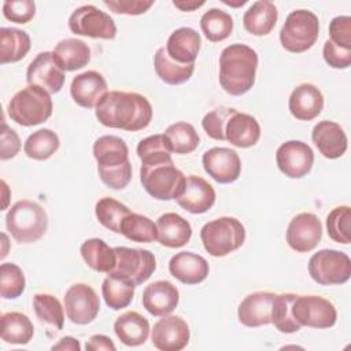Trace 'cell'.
<instances>
[{"label": "cell", "mask_w": 351, "mask_h": 351, "mask_svg": "<svg viewBox=\"0 0 351 351\" xmlns=\"http://www.w3.org/2000/svg\"><path fill=\"white\" fill-rule=\"evenodd\" d=\"M33 308L37 318L53 328L60 330L64 324V313L60 302L51 293H36L33 296Z\"/></svg>", "instance_id": "cell-43"}, {"label": "cell", "mask_w": 351, "mask_h": 351, "mask_svg": "<svg viewBox=\"0 0 351 351\" xmlns=\"http://www.w3.org/2000/svg\"><path fill=\"white\" fill-rule=\"evenodd\" d=\"M278 11L274 3L269 0H261L252 3V5L243 15L244 29L254 36L269 34L277 22Z\"/></svg>", "instance_id": "cell-30"}, {"label": "cell", "mask_w": 351, "mask_h": 351, "mask_svg": "<svg viewBox=\"0 0 351 351\" xmlns=\"http://www.w3.org/2000/svg\"><path fill=\"white\" fill-rule=\"evenodd\" d=\"M318 33V16L308 10H295L288 14L281 27L280 41L288 52L302 53L315 44Z\"/></svg>", "instance_id": "cell-7"}, {"label": "cell", "mask_w": 351, "mask_h": 351, "mask_svg": "<svg viewBox=\"0 0 351 351\" xmlns=\"http://www.w3.org/2000/svg\"><path fill=\"white\" fill-rule=\"evenodd\" d=\"M222 3L226 5H232V7H240V5H244L247 3V0H239L237 3H230L228 0H222Z\"/></svg>", "instance_id": "cell-56"}, {"label": "cell", "mask_w": 351, "mask_h": 351, "mask_svg": "<svg viewBox=\"0 0 351 351\" xmlns=\"http://www.w3.org/2000/svg\"><path fill=\"white\" fill-rule=\"evenodd\" d=\"M26 81L29 85H38L49 95L58 93L64 84V70L58 64L53 53L40 52L27 66Z\"/></svg>", "instance_id": "cell-17"}, {"label": "cell", "mask_w": 351, "mask_h": 351, "mask_svg": "<svg viewBox=\"0 0 351 351\" xmlns=\"http://www.w3.org/2000/svg\"><path fill=\"white\" fill-rule=\"evenodd\" d=\"M26 280L22 269L15 263L0 266V295L3 299H16L25 291Z\"/></svg>", "instance_id": "cell-45"}, {"label": "cell", "mask_w": 351, "mask_h": 351, "mask_svg": "<svg viewBox=\"0 0 351 351\" xmlns=\"http://www.w3.org/2000/svg\"><path fill=\"white\" fill-rule=\"evenodd\" d=\"M55 60L64 71H74L85 67L90 60V49L86 43L78 38H64L52 51Z\"/></svg>", "instance_id": "cell-31"}, {"label": "cell", "mask_w": 351, "mask_h": 351, "mask_svg": "<svg viewBox=\"0 0 351 351\" xmlns=\"http://www.w3.org/2000/svg\"><path fill=\"white\" fill-rule=\"evenodd\" d=\"M130 213L128 206L112 197H101L95 206L97 221L115 233H121V223Z\"/></svg>", "instance_id": "cell-44"}, {"label": "cell", "mask_w": 351, "mask_h": 351, "mask_svg": "<svg viewBox=\"0 0 351 351\" xmlns=\"http://www.w3.org/2000/svg\"><path fill=\"white\" fill-rule=\"evenodd\" d=\"M329 36L333 44L351 49V18L348 15L335 16L329 23Z\"/></svg>", "instance_id": "cell-49"}, {"label": "cell", "mask_w": 351, "mask_h": 351, "mask_svg": "<svg viewBox=\"0 0 351 351\" xmlns=\"http://www.w3.org/2000/svg\"><path fill=\"white\" fill-rule=\"evenodd\" d=\"M261 137V126L258 121L245 112L236 111L226 122L225 140L239 148L255 145Z\"/></svg>", "instance_id": "cell-28"}, {"label": "cell", "mask_w": 351, "mask_h": 351, "mask_svg": "<svg viewBox=\"0 0 351 351\" xmlns=\"http://www.w3.org/2000/svg\"><path fill=\"white\" fill-rule=\"evenodd\" d=\"M101 295L110 308L121 310L128 307L133 300L134 285L126 278L108 274L103 281Z\"/></svg>", "instance_id": "cell-36"}, {"label": "cell", "mask_w": 351, "mask_h": 351, "mask_svg": "<svg viewBox=\"0 0 351 351\" xmlns=\"http://www.w3.org/2000/svg\"><path fill=\"white\" fill-rule=\"evenodd\" d=\"M5 226L19 244H30L40 240L48 228L45 210L36 202L19 200L5 215Z\"/></svg>", "instance_id": "cell-4"}, {"label": "cell", "mask_w": 351, "mask_h": 351, "mask_svg": "<svg viewBox=\"0 0 351 351\" xmlns=\"http://www.w3.org/2000/svg\"><path fill=\"white\" fill-rule=\"evenodd\" d=\"M276 162L281 173L289 178H302L313 167L314 152L311 147L299 140L282 143L276 152Z\"/></svg>", "instance_id": "cell-15"}, {"label": "cell", "mask_w": 351, "mask_h": 351, "mask_svg": "<svg viewBox=\"0 0 351 351\" xmlns=\"http://www.w3.org/2000/svg\"><path fill=\"white\" fill-rule=\"evenodd\" d=\"M154 67L158 77L169 85H180L186 82L195 71V63L184 64L173 60L167 55L165 47L158 48V51L155 52Z\"/></svg>", "instance_id": "cell-34"}, {"label": "cell", "mask_w": 351, "mask_h": 351, "mask_svg": "<svg viewBox=\"0 0 351 351\" xmlns=\"http://www.w3.org/2000/svg\"><path fill=\"white\" fill-rule=\"evenodd\" d=\"M99 177L111 189H123L132 180L126 143L117 136H101L93 144Z\"/></svg>", "instance_id": "cell-3"}, {"label": "cell", "mask_w": 351, "mask_h": 351, "mask_svg": "<svg viewBox=\"0 0 351 351\" xmlns=\"http://www.w3.org/2000/svg\"><path fill=\"white\" fill-rule=\"evenodd\" d=\"M171 147V151L180 155L193 152L199 145V134L188 122H176L163 133Z\"/></svg>", "instance_id": "cell-42"}, {"label": "cell", "mask_w": 351, "mask_h": 351, "mask_svg": "<svg viewBox=\"0 0 351 351\" xmlns=\"http://www.w3.org/2000/svg\"><path fill=\"white\" fill-rule=\"evenodd\" d=\"M180 293L174 284L166 280L154 281L143 292V307L154 317L169 315L178 304Z\"/></svg>", "instance_id": "cell-21"}, {"label": "cell", "mask_w": 351, "mask_h": 351, "mask_svg": "<svg viewBox=\"0 0 351 351\" xmlns=\"http://www.w3.org/2000/svg\"><path fill=\"white\" fill-rule=\"evenodd\" d=\"M189 326L177 315H165L152 328V344L162 351H180L189 343Z\"/></svg>", "instance_id": "cell-18"}, {"label": "cell", "mask_w": 351, "mask_h": 351, "mask_svg": "<svg viewBox=\"0 0 351 351\" xmlns=\"http://www.w3.org/2000/svg\"><path fill=\"white\" fill-rule=\"evenodd\" d=\"M322 55L325 62L333 69H348L351 64V49L341 48L330 40L325 41Z\"/></svg>", "instance_id": "cell-51"}, {"label": "cell", "mask_w": 351, "mask_h": 351, "mask_svg": "<svg viewBox=\"0 0 351 351\" xmlns=\"http://www.w3.org/2000/svg\"><path fill=\"white\" fill-rule=\"evenodd\" d=\"M314 145L328 159H337L347 151L348 140L343 128L333 121L318 122L311 132Z\"/></svg>", "instance_id": "cell-22"}, {"label": "cell", "mask_w": 351, "mask_h": 351, "mask_svg": "<svg viewBox=\"0 0 351 351\" xmlns=\"http://www.w3.org/2000/svg\"><path fill=\"white\" fill-rule=\"evenodd\" d=\"M180 207L191 214H203L215 203V191L204 178L191 174L185 177L184 188L176 197Z\"/></svg>", "instance_id": "cell-19"}, {"label": "cell", "mask_w": 351, "mask_h": 351, "mask_svg": "<svg viewBox=\"0 0 351 351\" xmlns=\"http://www.w3.org/2000/svg\"><path fill=\"white\" fill-rule=\"evenodd\" d=\"M107 92V82L104 77L95 70H88L75 75L70 85V95L73 100L84 108L96 107Z\"/></svg>", "instance_id": "cell-23"}, {"label": "cell", "mask_w": 351, "mask_h": 351, "mask_svg": "<svg viewBox=\"0 0 351 351\" xmlns=\"http://www.w3.org/2000/svg\"><path fill=\"white\" fill-rule=\"evenodd\" d=\"M121 234L136 243H152L158 240V228L148 217L130 213L121 223Z\"/></svg>", "instance_id": "cell-41"}, {"label": "cell", "mask_w": 351, "mask_h": 351, "mask_svg": "<svg viewBox=\"0 0 351 351\" xmlns=\"http://www.w3.org/2000/svg\"><path fill=\"white\" fill-rule=\"evenodd\" d=\"M322 237V223L313 213H300L295 215L285 233L288 245L296 252L313 251Z\"/></svg>", "instance_id": "cell-14"}, {"label": "cell", "mask_w": 351, "mask_h": 351, "mask_svg": "<svg viewBox=\"0 0 351 351\" xmlns=\"http://www.w3.org/2000/svg\"><path fill=\"white\" fill-rule=\"evenodd\" d=\"M204 171L219 184L234 182L241 173V160L234 149L213 147L202 158Z\"/></svg>", "instance_id": "cell-16"}, {"label": "cell", "mask_w": 351, "mask_h": 351, "mask_svg": "<svg viewBox=\"0 0 351 351\" xmlns=\"http://www.w3.org/2000/svg\"><path fill=\"white\" fill-rule=\"evenodd\" d=\"M173 5L180 8L181 11H195L196 8L204 5V1H196V0H174Z\"/></svg>", "instance_id": "cell-55"}, {"label": "cell", "mask_w": 351, "mask_h": 351, "mask_svg": "<svg viewBox=\"0 0 351 351\" xmlns=\"http://www.w3.org/2000/svg\"><path fill=\"white\" fill-rule=\"evenodd\" d=\"M296 293H277L271 307V324L281 333H295L302 326L293 317V303Z\"/></svg>", "instance_id": "cell-38"}, {"label": "cell", "mask_w": 351, "mask_h": 351, "mask_svg": "<svg viewBox=\"0 0 351 351\" xmlns=\"http://www.w3.org/2000/svg\"><path fill=\"white\" fill-rule=\"evenodd\" d=\"M351 210L348 206L335 207L326 217V230L329 237L340 244H350Z\"/></svg>", "instance_id": "cell-46"}, {"label": "cell", "mask_w": 351, "mask_h": 351, "mask_svg": "<svg viewBox=\"0 0 351 351\" xmlns=\"http://www.w3.org/2000/svg\"><path fill=\"white\" fill-rule=\"evenodd\" d=\"M64 308L67 318L77 325L92 322L100 310V300L95 289L84 282L71 285L64 293Z\"/></svg>", "instance_id": "cell-13"}, {"label": "cell", "mask_w": 351, "mask_h": 351, "mask_svg": "<svg viewBox=\"0 0 351 351\" xmlns=\"http://www.w3.org/2000/svg\"><path fill=\"white\" fill-rule=\"evenodd\" d=\"M59 145V137L53 130L40 129L26 138L23 144V151L32 159L45 160L58 151Z\"/></svg>", "instance_id": "cell-39"}, {"label": "cell", "mask_w": 351, "mask_h": 351, "mask_svg": "<svg viewBox=\"0 0 351 351\" xmlns=\"http://www.w3.org/2000/svg\"><path fill=\"white\" fill-rule=\"evenodd\" d=\"M200 27L208 41L219 43L232 34L233 18L219 8H210L200 18Z\"/></svg>", "instance_id": "cell-37"}, {"label": "cell", "mask_w": 351, "mask_h": 351, "mask_svg": "<svg viewBox=\"0 0 351 351\" xmlns=\"http://www.w3.org/2000/svg\"><path fill=\"white\" fill-rule=\"evenodd\" d=\"M308 274L319 285L344 284L351 276V259L337 250H319L308 261Z\"/></svg>", "instance_id": "cell-9"}, {"label": "cell", "mask_w": 351, "mask_h": 351, "mask_svg": "<svg viewBox=\"0 0 351 351\" xmlns=\"http://www.w3.org/2000/svg\"><path fill=\"white\" fill-rule=\"evenodd\" d=\"M208 262L197 254L182 251L171 256L169 262V271L173 277L184 284H199L208 276Z\"/></svg>", "instance_id": "cell-25"}, {"label": "cell", "mask_w": 351, "mask_h": 351, "mask_svg": "<svg viewBox=\"0 0 351 351\" xmlns=\"http://www.w3.org/2000/svg\"><path fill=\"white\" fill-rule=\"evenodd\" d=\"M171 147L165 134H154L143 138L137 145L141 165H158L171 162Z\"/></svg>", "instance_id": "cell-40"}, {"label": "cell", "mask_w": 351, "mask_h": 351, "mask_svg": "<svg viewBox=\"0 0 351 351\" xmlns=\"http://www.w3.org/2000/svg\"><path fill=\"white\" fill-rule=\"evenodd\" d=\"M277 293L256 291L247 295L237 308L239 321L248 328H258L271 322V307Z\"/></svg>", "instance_id": "cell-20"}, {"label": "cell", "mask_w": 351, "mask_h": 351, "mask_svg": "<svg viewBox=\"0 0 351 351\" xmlns=\"http://www.w3.org/2000/svg\"><path fill=\"white\" fill-rule=\"evenodd\" d=\"M258 53L245 44H230L219 56V84L232 96L247 93L255 84Z\"/></svg>", "instance_id": "cell-2"}, {"label": "cell", "mask_w": 351, "mask_h": 351, "mask_svg": "<svg viewBox=\"0 0 351 351\" xmlns=\"http://www.w3.org/2000/svg\"><path fill=\"white\" fill-rule=\"evenodd\" d=\"M117 265L108 273L129 280L134 287L147 281L156 269V259L154 254L143 248L115 247Z\"/></svg>", "instance_id": "cell-10"}, {"label": "cell", "mask_w": 351, "mask_h": 351, "mask_svg": "<svg viewBox=\"0 0 351 351\" xmlns=\"http://www.w3.org/2000/svg\"><path fill=\"white\" fill-rule=\"evenodd\" d=\"M80 252L85 263L99 273H110L117 265V254L114 248L101 239L95 237L85 240L81 244Z\"/></svg>", "instance_id": "cell-32"}, {"label": "cell", "mask_w": 351, "mask_h": 351, "mask_svg": "<svg viewBox=\"0 0 351 351\" xmlns=\"http://www.w3.org/2000/svg\"><path fill=\"white\" fill-rule=\"evenodd\" d=\"M200 240L211 256L219 258L236 251L244 244L245 229L237 218L221 217L203 225Z\"/></svg>", "instance_id": "cell-6"}, {"label": "cell", "mask_w": 351, "mask_h": 351, "mask_svg": "<svg viewBox=\"0 0 351 351\" xmlns=\"http://www.w3.org/2000/svg\"><path fill=\"white\" fill-rule=\"evenodd\" d=\"M51 95L38 85H27L18 90L8 103L10 118L22 126H36L52 115Z\"/></svg>", "instance_id": "cell-5"}, {"label": "cell", "mask_w": 351, "mask_h": 351, "mask_svg": "<svg viewBox=\"0 0 351 351\" xmlns=\"http://www.w3.org/2000/svg\"><path fill=\"white\" fill-rule=\"evenodd\" d=\"M200 34L192 27L176 29L167 38L166 52L178 63H195L200 51Z\"/></svg>", "instance_id": "cell-27"}, {"label": "cell", "mask_w": 351, "mask_h": 351, "mask_svg": "<svg viewBox=\"0 0 351 351\" xmlns=\"http://www.w3.org/2000/svg\"><path fill=\"white\" fill-rule=\"evenodd\" d=\"M52 350H70V351H80L81 350V346H80V341L71 336H66V337H62L59 340V343L53 344L52 346Z\"/></svg>", "instance_id": "cell-54"}, {"label": "cell", "mask_w": 351, "mask_h": 351, "mask_svg": "<svg viewBox=\"0 0 351 351\" xmlns=\"http://www.w3.org/2000/svg\"><path fill=\"white\" fill-rule=\"evenodd\" d=\"M158 241L167 248H180L192 237L191 223L177 213H165L156 221Z\"/></svg>", "instance_id": "cell-26"}, {"label": "cell", "mask_w": 351, "mask_h": 351, "mask_svg": "<svg viewBox=\"0 0 351 351\" xmlns=\"http://www.w3.org/2000/svg\"><path fill=\"white\" fill-rule=\"evenodd\" d=\"M288 108L296 119L311 121L317 118L324 108L322 92L315 85L303 82L292 90L288 100Z\"/></svg>", "instance_id": "cell-24"}, {"label": "cell", "mask_w": 351, "mask_h": 351, "mask_svg": "<svg viewBox=\"0 0 351 351\" xmlns=\"http://www.w3.org/2000/svg\"><path fill=\"white\" fill-rule=\"evenodd\" d=\"M85 348L88 351H100V350H106V351H115L117 347L112 343V340L104 335H93L85 344Z\"/></svg>", "instance_id": "cell-53"}, {"label": "cell", "mask_w": 351, "mask_h": 351, "mask_svg": "<svg viewBox=\"0 0 351 351\" xmlns=\"http://www.w3.org/2000/svg\"><path fill=\"white\" fill-rule=\"evenodd\" d=\"M30 37L26 32L15 27L0 29V63H15L30 51Z\"/></svg>", "instance_id": "cell-33"}, {"label": "cell", "mask_w": 351, "mask_h": 351, "mask_svg": "<svg viewBox=\"0 0 351 351\" xmlns=\"http://www.w3.org/2000/svg\"><path fill=\"white\" fill-rule=\"evenodd\" d=\"M34 335V326L26 314L10 311L1 315V340L11 344H27Z\"/></svg>", "instance_id": "cell-35"}, {"label": "cell", "mask_w": 351, "mask_h": 351, "mask_svg": "<svg viewBox=\"0 0 351 351\" xmlns=\"http://www.w3.org/2000/svg\"><path fill=\"white\" fill-rule=\"evenodd\" d=\"M21 149L19 136L14 129H11L4 121L1 123L0 132V158L1 160H7L14 158Z\"/></svg>", "instance_id": "cell-52"}, {"label": "cell", "mask_w": 351, "mask_h": 351, "mask_svg": "<svg viewBox=\"0 0 351 351\" xmlns=\"http://www.w3.org/2000/svg\"><path fill=\"white\" fill-rule=\"evenodd\" d=\"M69 27L74 34L92 38L112 40L117 36L114 19L92 4L75 8L69 18Z\"/></svg>", "instance_id": "cell-11"}, {"label": "cell", "mask_w": 351, "mask_h": 351, "mask_svg": "<svg viewBox=\"0 0 351 351\" xmlns=\"http://www.w3.org/2000/svg\"><path fill=\"white\" fill-rule=\"evenodd\" d=\"M293 317L300 326L325 329L336 324L337 311L332 302L318 295H298Z\"/></svg>", "instance_id": "cell-12"}, {"label": "cell", "mask_w": 351, "mask_h": 351, "mask_svg": "<svg viewBox=\"0 0 351 351\" xmlns=\"http://www.w3.org/2000/svg\"><path fill=\"white\" fill-rule=\"evenodd\" d=\"M114 332L125 346L137 347L147 341L149 322L137 311H126L115 319Z\"/></svg>", "instance_id": "cell-29"}, {"label": "cell", "mask_w": 351, "mask_h": 351, "mask_svg": "<svg viewBox=\"0 0 351 351\" xmlns=\"http://www.w3.org/2000/svg\"><path fill=\"white\" fill-rule=\"evenodd\" d=\"M103 4L115 14L140 15L154 5V0H104Z\"/></svg>", "instance_id": "cell-50"}, {"label": "cell", "mask_w": 351, "mask_h": 351, "mask_svg": "<svg viewBox=\"0 0 351 351\" xmlns=\"http://www.w3.org/2000/svg\"><path fill=\"white\" fill-rule=\"evenodd\" d=\"M237 110L230 107H218L210 112H207L202 119V126L208 137L214 140H225V126L228 119Z\"/></svg>", "instance_id": "cell-47"}, {"label": "cell", "mask_w": 351, "mask_h": 351, "mask_svg": "<svg viewBox=\"0 0 351 351\" xmlns=\"http://www.w3.org/2000/svg\"><path fill=\"white\" fill-rule=\"evenodd\" d=\"M140 181L147 193L154 199L171 200L181 193L185 176L171 160L158 165H141Z\"/></svg>", "instance_id": "cell-8"}, {"label": "cell", "mask_w": 351, "mask_h": 351, "mask_svg": "<svg viewBox=\"0 0 351 351\" xmlns=\"http://www.w3.org/2000/svg\"><path fill=\"white\" fill-rule=\"evenodd\" d=\"M95 108V115L101 125L128 132L145 129L152 119L151 103L136 92L110 90Z\"/></svg>", "instance_id": "cell-1"}, {"label": "cell", "mask_w": 351, "mask_h": 351, "mask_svg": "<svg viewBox=\"0 0 351 351\" xmlns=\"http://www.w3.org/2000/svg\"><path fill=\"white\" fill-rule=\"evenodd\" d=\"M4 16L15 23H27L36 14V4L32 0H7L3 3Z\"/></svg>", "instance_id": "cell-48"}]
</instances>
